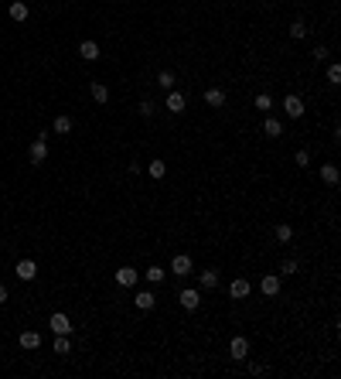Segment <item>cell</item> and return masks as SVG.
<instances>
[{"instance_id":"obj_34","label":"cell","mask_w":341,"mask_h":379,"mask_svg":"<svg viewBox=\"0 0 341 379\" xmlns=\"http://www.w3.org/2000/svg\"><path fill=\"white\" fill-rule=\"evenodd\" d=\"M4 301H7V287H4V284H0V304H4Z\"/></svg>"},{"instance_id":"obj_10","label":"cell","mask_w":341,"mask_h":379,"mask_svg":"<svg viewBox=\"0 0 341 379\" xmlns=\"http://www.w3.org/2000/svg\"><path fill=\"white\" fill-rule=\"evenodd\" d=\"M260 290L266 294V297H276V294H280V277L266 274V277H263V284H260Z\"/></svg>"},{"instance_id":"obj_25","label":"cell","mask_w":341,"mask_h":379,"mask_svg":"<svg viewBox=\"0 0 341 379\" xmlns=\"http://www.w3.org/2000/svg\"><path fill=\"white\" fill-rule=\"evenodd\" d=\"M55 352H58V356H68V352H72V345H68L65 335H58V338H55Z\"/></svg>"},{"instance_id":"obj_9","label":"cell","mask_w":341,"mask_h":379,"mask_svg":"<svg viewBox=\"0 0 341 379\" xmlns=\"http://www.w3.org/2000/svg\"><path fill=\"white\" fill-rule=\"evenodd\" d=\"M249 280H242V277H236V280H232V284H229V294H232V297L236 301H242V297H249Z\"/></svg>"},{"instance_id":"obj_33","label":"cell","mask_w":341,"mask_h":379,"mask_svg":"<svg viewBox=\"0 0 341 379\" xmlns=\"http://www.w3.org/2000/svg\"><path fill=\"white\" fill-rule=\"evenodd\" d=\"M331 55V51H328V48H324V45H321V48H314V58H318V62H324V58H328Z\"/></svg>"},{"instance_id":"obj_11","label":"cell","mask_w":341,"mask_h":379,"mask_svg":"<svg viewBox=\"0 0 341 379\" xmlns=\"http://www.w3.org/2000/svg\"><path fill=\"white\" fill-rule=\"evenodd\" d=\"M205 103L212 110H222L225 106V89H205Z\"/></svg>"},{"instance_id":"obj_12","label":"cell","mask_w":341,"mask_h":379,"mask_svg":"<svg viewBox=\"0 0 341 379\" xmlns=\"http://www.w3.org/2000/svg\"><path fill=\"white\" fill-rule=\"evenodd\" d=\"M263 133H266V137H280V133H283V123L273 120V116H266V120H263Z\"/></svg>"},{"instance_id":"obj_31","label":"cell","mask_w":341,"mask_h":379,"mask_svg":"<svg viewBox=\"0 0 341 379\" xmlns=\"http://www.w3.org/2000/svg\"><path fill=\"white\" fill-rule=\"evenodd\" d=\"M297 168H307V164H310V154H307V150H297Z\"/></svg>"},{"instance_id":"obj_21","label":"cell","mask_w":341,"mask_h":379,"mask_svg":"<svg viewBox=\"0 0 341 379\" xmlns=\"http://www.w3.org/2000/svg\"><path fill=\"white\" fill-rule=\"evenodd\" d=\"M147 174H150V178H164V174H167V164L157 157V161H150V164H147Z\"/></svg>"},{"instance_id":"obj_19","label":"cell","mask_w":341,"mask_h":379,"mask_svg":"<svg viewBox=\"0 0 341 379\" xmlns=\"http://www.w3.org/2000/svg\"><path fill=\"white\" fill-rule=\"evenodd\" d=\"M133 304L140 311H150V308H154V294H150V290H140V294L133 297Z\"/></svg>"},{"instance_id":"obj_20","label":"cell","mask_w":341,"mask_h":379,"mask_svg":"<svg viewBox=\"0 0 341 379\" xmlns=\"http://www.w3.org/2000/svg\"><path fill=\"white\" fill-rule=\"evenodd\" d=\"M198 284H202L205 290H212V287H218V274L215 270H205L202 277H198Z\"/></svg>"},{"instance_id":"obj_16","label":"cell","mask_w":341,"mask_h":379,"mask_svg":"<svg viewBox=\"0 0 341 379\" xmlns=\"http://www.w3.org/2000/svg\"><path fill=\"white\" fill-rule=\"evenodd\" d=\"M11 17H14L17 24L27 21V4H24V0H14V4H11Z\"/></svg>"},{"instance_id":"obj_18","label":"cell","mask_w":341,"mask_h":379,"mask_svg":"<svg viewBox=\"0 0 341 379\" xmlns=\"http://www.w3.org/2000/svg\"><path fill=\"white\" fill-rule=\"evenodd\" d=\"M89 92H92V99H96V103H109V89H106L102 82H92Z\"/></svg>"},{"instance_id":"obj_26","label":"cell","mask_w":341,"mask_h":379,"mask_svg":"<svg viewBox=\"0 0 341 379\" xmlns=\"http://www.w3.org/2000/svg\"><path fill=\"white\" fill-rule=\"evenodd\" d=\"M55 133H72V120L68 116H58L55 120Z\"/></svg>"},{"instance_id":"obj_8","label":"cell","mask_w":341,"mask_h":379,"mask_svg":"<svg viewBox=\"0 0 341 379\" xmlns=\"http://www.w3.org/2000/svg\"><path fill=\"white\" fill-rule=\"evenodd\" d=\"M178 301H181V308H184V311H194L198 304H202V294H198V290H191V287H184Z\"/></svg>"},{"instance_id":"obj_13","label":"cell","mask_w":341,"mask_h":379,"mask_svg":"<svg viewBox=\"0 0 341 379\" xmlns=\"http://www.w3.org/2000/svg\"><path fill=\"white\" fill-rule=\"evenodd\" d=\"M79 55L86 58V62H96V58H99V45H96V41H82V45H79Z\"/></svg>"},{"instance_id":"obj_7","label":"cell","mask_w":341,"mask_h":379,"mask_svg":"<svg viewBox=\"0 0 341 379\" xmlns=\"http://www.w3.org/2000/svg\"><path fill=\"white\" fill-rule=\"evenodd\" d=\"M48 324H51V332H55V335H68V332H72V321H68V314H62V311L51 314V321H48Z\"/></svg>"},{"instance_id":"obj_32","label":"cell","mask_w":341,"mask_h":379,"mask_svg":"<svg viewBox=\"0 0 341 379\" xmlns=\"http://www.w3.org/2000/svg\"><path fill=\"white\" fill-rule=\"evenodd\" d=\"M280 270H283L287 277H294V274H297V260H283V266H280Z\"/></svg>"},{"instance_id":"obj_1","label":"cell","mask_w":341,"mask_h":379,"mask_svg":"<svg viewBox=\"0 0 341 379\" xmlns=\"http://www.w3.org/2000/svg\"><path fill=\"white\" fill-rule=\"evenodd\" d=\"M27 157H31V164H41L48 157V133H38V140H34L31 150H27Z\"/></svg>"},{"instance_id":"obj_17","label":"cell","mask_w":341,"mask_h":379,"mask_svg":"<svg viewBox=\"0 0 341 379\" xmlns=\"http://www.w3.org/2000/svg\"><path fill=\"white\" fill-rule=\"evenodd\" d=\"M38 345H41V335L38 332H21V348L31 352V348H38Z\"/></svg>"},{"instance_id":"obj_30","label":"cell","mask_w":341,"mask_h":379,"mask_svg":"<svg viewBox=\"0 0 341 379\" xmlns=\"http://www.w3.org/2000/svg\"><path fill=\"white\" fill-rule=\"evenodd\" d=\"M154 110H157L154 99H144V103H140V116H154Z\"/></svg>"},{"instance_id":"obj_23","label":"cell","mask_w":341,"mask_h":379,"mask_svg":"<svg viewBox=\"0 0 341 379\" xmlns=\"http://www.w3.org/2000/svg\"><path fill=\"white\" fill-rule=\"evenodd\" d=\"M144 277H147L150 284H160V280H164V277H167V274H164V270H160V266L154 263V266H147V274H144Z\"/></svg>"},{"instance_id":"obj_22","label":"cell","mask_w":341,"mask_h":379,"mask_svg":"<svg viewBox=\"0 0 341 379\" xmlns=\"http://www.w3.org/2000/svg\"><path fill=\"white\" fill-rule=\"evenodd\" d=\"M307 31H310V28H307L304 21H294V24H290V38H297V41H300V38H307Z\"/></svg>"},{"instance_id":"obj_5","label":"cell","mask_w":341,"mask_h":379,"mask_svg":"<svg viewBox=\"0 0 341 379\" xmlns=\"http://www.w3.org/2000/svg\"><path fill=\"white\" fill-rule=\"evenodd\" d=\"M229 356H232V359H239V362H242V359L249 356V342H246L242 335H236V338L229 342Z\"/></svg>"},{"instance_id":"obj_28","label":"cell","mask_w":341,"mask_h":379,"mask_svg":"<svg viewBox=\"0 0 341 379\" xmlns=\"http://www.w3.org/2000/svg\"><path fill=\"white\" fill-rule=\"evenodd\" d=\"M256 110H263V113H266V110H273V99L266 96V92H260V96H256Z\"/></svg>"},{"instance_id":"obj_3","label":"cell","mask_w":341,"mask_h":379,"mask_svg":"<svg viewBox=\"0 0 341 379\" xmlns=\"http://www.w3.org/2000/svg\"><path fill=\"white\" fill-rule=\"evenodd\" d=\"M283 110H287V116H290V120H300V116L307 113L300 96H287V99H283Z\"/></svg>"},{"instance_id":"obj_14","label":"cell","mask_w":341,"mask_h":379,"mask_svg":"<svg viewBox=\"0 0 341 379\" xmlns=\"http://www.w3.org/2000/svg\"><path fill=\"white\" fill-rule=\"evenodd\" d=\"M321 181L334 188V184H338V168H334V164H321Z\"/></svg>"},{"instance_id":"obj_29","label":"cell","mask_w":341,"mask_h":379,"mask_svg":"<svg viewBox=\"0 0 341 379\" xmlns=\"http://www.w3.org/2000/svg\"><path fill=\"white\" fill-rule=\"evenodd\" d=\"M328 82H331V86H338V82H341V69H338V65H328Z\"/></svg>"},{"instance_id":"obj_27","label":"cell","mask_w":341,"mask_h":379,"mask_svg":"<svg viewBox=\"0 0 341 379\" xmlns=\"http://www.w3.org/2000/svg\"><path fill=\"white\" fill-rule=\"evenodd\" d=\"M276 239H280V242H290V239H294V229H290L287 222H283V226H276Z\"/></svg>"},{"instance_id":"obj_2","label":"cell","mask_w":341,"mask_h":379,"mask_svg":"<svg viewBox=\"0 0 341 379\" xmlns=\"http://www.w3.org/2000/svg\"><path fill=\"white\" fill-rule=\"evenodd\" d=\"M191 256H188V253H178V256H174V260H170V274H178V277H188L191 274Z\"/></svg>"},{"instance_id":"obj_15","label":"cell","mask_w":341,"mask_h":379,"mask_svg":"<svg viewBox=\"0 0 341 379\" xmlns=\"http://www.w3.org/2000/svg\"><path fill=\"white\" fill-rule=\"evenodd\" d=\"M167 110L170 113H184V96L181 92H174V89L167 92Z\"/></svg>"},{"instance_id":"obj_24","label":"cell","mask_w":341,"mask_h":379,"mask_svg":"<svg viewBox=\"0 0 341 379\" xmlns=\"http://www.w3.org/2000/svg\"><path fill=\"white\" fill-rule=\"evenodd\" d=\"M157 86H160V89H174V72L164 69V72L157 75Z\"/></svg>"},{"instance_id":"obj_6","label":"cell","mask_w":341,"mask_h":379,"mask_svg":"<svg viewBox=\"0 0 341 379\" xmlns=\"http://www.w3.org/2000/svg\"><path fill=\"white\" fill-rule=\"evenodd\" d=\"M136 280H140V274H136L133 266H120V270H116V284H120V287H133Z\"/></svg>"},{"instance_id":"obj_4","label":"cell","mask_w":341,"mask_h":379,"mask_svg":"<svg viewBox=\"0 0 341 379\" xmlns=\"http://www.w3.org/2000/svg\"><path fill=\"white\" fill-rule=\"evenodd\" d=\"M14 274H17V280H34V277H38V263H34V260H17Z\"/></svg>"}]
</instances>
